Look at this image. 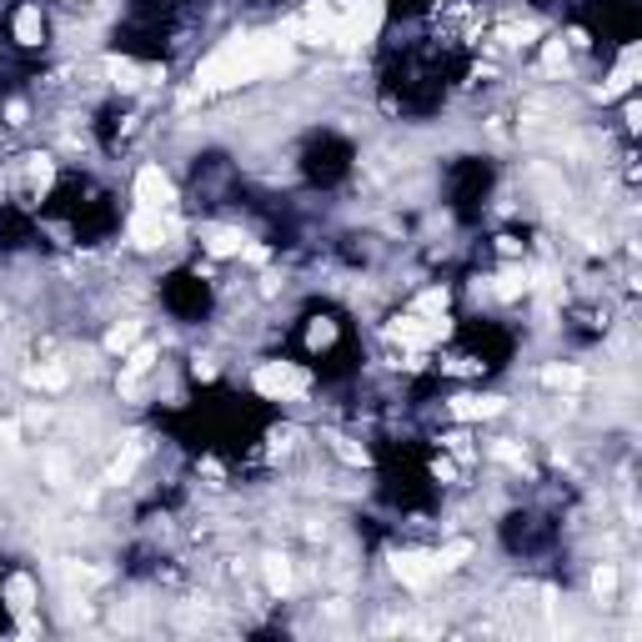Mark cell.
Instances as JSON below:
<instances>
[{"mask_svg":"<svg viewBox=\"0 0 642 642\" xmlns=\"http://www.w3.org/2000/svg\"><path fill=\"white\" fill-rule=\"evenodd\" d=\"M251 387L266 402H306L311 397V372H301L296 362H281V357L276 362H256Z\"/></svg>","mask_w":642,"mask_h":642,"instance_id":"obj_1","label":"cell"},{"mask_svg":"<svg viewBox=\"0 0 642 642\" xmlns=\"http://www.w3.org/2000/svg\"><path fill=\"white\" fill-rule=\"evenodd\" d=\"M131 201L146 206V211H176V201H181L176 176H171L161 161H141L136 176H131Z\"/></svg>","mask_w":642,"mask_h":642,"instance_id":"obj_2","label":"cell"},{"mask_svg":"<svg viewBox=\"0 0 642 642\" xmlns=\"http://www.w3.org/2000/svg\"><path fill=\"white\" fill-rule=\"evenodd\" d=\"M442 407H447V417H452V422L472 427V422H492V417H502V412H507V397H497V392H462V397H447Z\"/></svg>","mask_w":642,"mask_h":642,"instance_id":"obj_3","label":"cell"},{"mask_svg":"<svg viewBox=\"0 0 642 642\" xmlns=\"http://www.w3.org/2000/svg\"><path fill=\"white\" fill-rule=\"evenodd\" d=\"M246 231L241 226H221V221H206V226H196V246L211 256V261H236L241 251H246Z\"/></svg>","mask_w":642,"mask_h":642,"instance_id":"obj_4","label":"cell"},{"mask_svg":"<svg viewBox=\"0 0 642 642\" xmlns=\"http://www.w3.org/2000/svg\"><path fill=\"white\" fill-rule=\"evenodd\" d=\"M392 577L412 592H427L437 582V567H432V552H417V547H402L392 552Z\"/></svg>","mask_w":642,"mask_h":642,"instance_id":"obj_5","label":"cell"},{"mask_svg":"<svg viewBox=\"0 0 642 642\" xmlns=\"http://www.w3.org/2000/svg\"><path fill=\"white\" fill-rule=\"evenodd\" d=\"M11 41L21 51H41L46 46V6L41 0H21L16 16H11Z\"/></svg>","mask_w":642,"mask_h":642,"instance_id":"obj_6","label":"cell"},{"mask_svg":"<svg viewBox=\"0 0 642 642\" xmlns=\"http://www.w3.org/2000/svg\"><path fill=\"white\" fill-rule=\"evenodd\" d=\"M0 602H6L16 617H26V612L41 602V587H36V577H31V572H11L6 582H0Z\"/></svg>","mask_w":642,"mask_h":642,"instance_id":"obj_7","label":"cell"},{"mask_svg":"<svg viewBox=\"0 0 642 642\" xmlns=\"http://www.w3.org/2000/svg\"><path fill=\"white\" fill-rule=\"evenodd\" d=\"M261 582H266L271 597H291V587H296L291 557H286V552H261Z\"/></svg>","mask_w":642,"mask_h":642,"instance_id":"obj_8","label":"cell"},{"mask_svg":"<svg viewBox=\"0 0 642 642\" xmlns=\"http://www.w3.org/2000/svg\"><path fill=\"white\" fill-rule=\"evenodd\" d=\"M537 382L547 387V392H582L587 387V367H577V362H547L542 372H537Z\"/></svg>","mask_w":642,"mask_h":642,"instance_id":"obj_9","label":"cell"},{"mask_svg":"<svg viewBox=\"0 0 642 642\" xmlns=\"http://www.w3.org/2000/svg\"><path fill=\"white\" fill-rule=\"evenodd\" d=\"M141 337H146V321H141V316H121V321H111V332H106L101 352H106V357H126Z\"/></svg>","mask_w":642,"mask_h":642,"instance_id":"obj_10","label":"cell"},{"mask_svg":"<svg viewBox=\"0 0 642 642\" xmlns=\"http://www.w3.org/2000/svg\"><path fill=\"white\" fill-rule=\"evenodd\" d=\"M472 557H477V542H472V537H452V542H442V547L432 552V567H437V577H452V572H462Z\"/></svg>","mask_w":642,"mask_h":642,"instance_id":"obj_11","label":"cell"},{"mask_svg":"<svg viewBox=\"0 0 642 642\" xmlns=\"http://www.w3.org/2000/svg\"><path fill=\"white\" fill-rule=\"evenodd\" d=\"M487 457L497 462V467H507V472H532V457H527V442H517V437H497L492 447H487Z\"/></svg>","mask_w":642,"mask_h":642,"instance_id":"obj_12","label":"cell"},{"mask_svg":"<svg viewBox=\"0 0 642 642\" xmlns=\"http://www.w3.org/2000/svg\"><path fill=\"white\" fill-rule=\"evenodd\" d=\"M587 587H592V602L612 607V602H617V587H622V567H617V562H597L592 577H587Z\"/></svg>","mask_w":642,"mask_h":642,"instance_id":"obj_13","label":"cell"},{"mask_svg":"<svg viewBox=\"0 0 642 642\" xmlns=\"http://www.w3.org/2000/svg\"><path fill=\"white\" fill-rule=\"evenodd\" d=\"M447 306H452V291H447V286H427V291H417V301H412L417 316H442Z\"/></svg>","mask_w":642,"mask_h":642,"instance_id":"obj_14","label":"cell"},{"mask_svg":"<svg viewBox=\"0 0 642 642\" xmlns=\"http://www.w3.org/2000/svg\"><path fill=\"white\" fill-rule=\"evenodd\" d=\"M337 342V321L332 316H311V327H306V347L311 352H327Z\"/></svg>","mask_w":642,"mask_h":642,"instance_id":"obj_15","label":"cell"},{"mask_svg":"<svg viewBox=\"0 0 642 642\" xmlns=\"http://www.w3.org/2000/svg\"><path fill=\"white\" fill-rule=\"evenodd\" d=\"M41 477H46L51 487H71V462H66L61 452H46V457H41Z\"/></svg>","mask_w":642,"mask_h":642,"instance_id":"obj_16","label":"cell"},{"mask_svg":"<svg viewBox=\"0 0 642 642\" xmlns=\"http://www.w3.org/2000/svg\"><path fill=\"white\" fill-rule=\"evenodd\" d=\"M6 126L11 131H26L31 126V101H6Z\"/></svg>","mask_w":642,"mask_h":642,"instance_id":"obj_17","label":"cell"},{"mask_svg":"<svg viewBox=\"0 0 642 642\" xmlns=\"http://www.w3.org/2000/svg\"><path fill=\"white\" fill-rule=\"evenodd\" d=\"M191 377L211 382V377H216V362H211V357H196V362H191Z\"/></svg>","mask_w":642,"mask_h":642,"instance_id":"obj_18","label":"cell"},{"mask_svg":"<svg viewBox=\"0 0 642 642\" xmlns=\"http://www.w3.org/2000/svg\"><path fill=\"white\" fill-rule=\"evenodd\" d=\"M6 321H11V306H6V301H0V327H6Z\"/></svg>","mask_w":642,"mask_h":642,"instance_id":"obj_19","label":"cell"}]
</instances>
